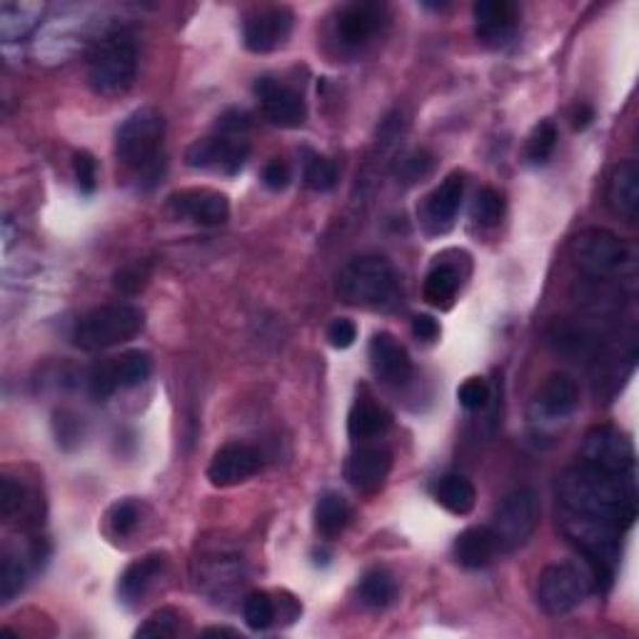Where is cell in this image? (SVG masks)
Instances as JSON below:
<instances>
[{
	"label": "cell",
	"mask_w": 639,
	"mask_h": 639,
	"mask_svg": "<svg viewBox=\"0 0 639 639\" xmlns=\"http://www.w3.org/2000/svg\"><path fill=\"white\" fill-rule=\"evenodd\" d=\"M388 11L380 3H348L335 13L333 40L344 53H358L380 36Z\"/></svg>",
	"instance_id": "obj_9"
},
{
	"label": "cell",
	"mask_w": 639,
	"mask_h": 639,
	"mask_svg": "<svg viewBox=\"0 0 639 639\" xmlns=\"http://www.w3.org/2000/svg\"><path fill=\"white\" fill-rule=\"evenodd\" d=\"M327 340H330L333 348L348 350L358 340V325L352 323V320H348V317L333 320L330 327H327Z\"/></svg>",
	"instance_id": "obj_44"
},
{
	"label": "cell",
	"mask_w": 639,
	"mask_h": 639,
	"mask_svg": "<svg viewBox=\"0 0 639 639\" xmlns=\"http://www.w3.org/2000/svg\"><path fill=\"white\" fill-rule=\"evenodd\" d=\"M305 185L315 192H327L338 185V165L330 158L313 155L305 163Z\"/></svg>",
	"instance_id": "obj_37"
},
{
	"label": "cell",
	"mask_w": 639,
	"mask_h": 639,
	"mask_svg": "<svg viewBox=\"0 0 639 639\" xmlns=\"http://www.w3.org/2000/svg\"><path fill=\"white\" fill-rule=\"evenodd\" d=\"M43 15L40 3H3L0 5V38L5 43L28 38Z\"/></svg>",
	"instance_id": "obj_27"
},
{
	"label": "cell",
	"mask_w": 639,
	"mask_h": 639,
	"mask_svg": "<svg viewBox=\"0 0 639 639\" xmlns=\"http://www.w3.org/2000/svg\"><path fill=\"white\" fill-rule=\"evenodd\" d=\"M338 296L355 308L390 310L402 298L400 275L390 260L380 255L355 258L342 267L338 277Z\"/></svg>",
	"instance_id": "obj_3"
},
{
	"label": "cell",
	"mask_w": 639,
	"mask_h": 639,
	"mask_svg": "<svg viewBox=\"0 0 639 639\" xmlns=\"http://www.w3.org/2000/svg\"><path fill=\"white\" fill-rule=\"evenodd\" d=\"M263 183H265L267 190H275V192L288 188L290 185L288 163H283V160H271V163L263 167Z\"/></svg>",
	"instance_id": "obj_46"
},
{
	"label": "cell",
	"mask_w": 639,
	"mask_h": 639,
	"mask_svg": "<svg viewBox=\"0 0 639 639\" xmlns=\"http://www.w3.org/2000/svg\"><path fill=\"white\" fill-rule=\"evenodd\" d=\"M113 367L121 388H138L153 373V358L146 350H130L121 358H113Z\"/></svg>",
	"instance_id": "obj_31"
},
{
	"label": "cell",
	"mask_w": 639,
	"mask_h": 639,
	"mask_svg": "<svg viewBox=\"0 0 639 639\" xmlns=\"http://www.w3.org/2000/svg\"><path fill=\"white\" fill-rule=\"evenodd\" d=\"M502 552L490 525L469 527L455 540V560L465 569H483Z\"/></svg>",
	"instance_id": "obj_22"
},
{
	"label": "cell",
	"mask_w": 639,
	"mask_h": 639,
	"mask_svg": "<svg viewBox=\"0 0 639 639\" xmlns=\"http://www.w3.org/2000/svg\"><path fill=\"white\" fill-rule=\"evenodd\" d=\"M150 277V263L146 260H136V263L125 265L123 271L115 273V288L125 292V296H136L138 290L146 288Z\"/></svg>",
	"instance_id": "obj_40"
},
{
	"label": "cell",
	"mask_w": 639,
	"mask_h": 639,
	"mask_svg": "<svg viewBox=\"0 0 639 639\" xmlns=\"http://www.w3.org/2000/svg\"><path fill=\"white\" fill-rule=\"evenodd\" d=\"M569 121H572V128H575V130L590 128L592 121H594V108H592V105H587V103H579V105L575 108V111H572Z\"/></svg>",
	"instance_id": "obj_48"
},
{
	"label": "cell",
	"mask_w": 639,
	"mask_h": 639,
	"mask_svg": "<svg viewBox=\"0 0 639 639\" xmlns=\"http://www.w3.org/2000/svg\"><path fill=\"white\" fill-rule=\"evenodd\" d=\"M433 167H435V158L427 153V150H412V153L398 160V165H394V175H398L400 183L415 185V183H423L427 175L433 173Z\"/></svg>",
	"instance_id": "obj_36"
},
{
	"label": "cell",
	"mask_w": 639,
	"mask_h": 639,
	"mask_svg": "<svg viewBox=\"0 0 639 639\" xmlns=\"http://www.w3.org/2000/svg\"><path fill=\"white\" fill-rule=\"evenodd\" d=\"M255 96L260 105H263L265 117L277 128H300L305 123V100H302L298 90L285 86V83L275 78H258Z\"/></svg>",
	"instance_id": "obj_14"
},
{
	"label": "cell",
	"mask_w": 639,
	"mask_h": 639,
	"mask_svg": "<svg viewBox=\"0 0 639 639\" xmlns=\"http://www.w3.org/2000/svg\"><path fill=\"white\" fill-rule=\"evenodd\" d=\"M350 523V504L338 492H325L315 504V529L327 540L342 535Z\"/></svg>",
	"instance_id": "obj_29"
},
{
	"label": "cell",
	"mask_w": 639,
	"mask_h": 639,
	"mask_svg": "<svg viewBox=\"0 0 639 639\" xmlns=\"http://www.w3.org/2000/svg\"><path fill=\"white\" fill-rule=\"evenodd\" d=\"M260 469V455L250 444H225L210 460L208 467V479L210 485L215 487H235L240 483H246L252 475Z\"/></svg>",
	"instance_id": "obj_18"
},
{
	"label": "cell",
	"mask_w": 639,
	"mask_h": 639,
	"mask_svg": "<svg viewBox=\"0 0 639 639\" xmlns=\"http://www.w3.org/2000/svg\"><path fill=\"white\" fill-rule=\"evenodd\" d=\"M250 155V146L238 136H210L196 140L185 153V163L196 171H213L221 175H238Z\"/></svg>",
	"instance_id": "obj_11"
},
{
	"label": "cell",
	"mask_w": 639,
	"mask_h": 639,
	"mask_svg": "<svg viewBox=\"0 0 639 639\" xmlns=\"http://www.w3.org/2000/svg\"><path fill=\"white\" fill-rule=\"evenodd\" d=\"M73 173H75V183H78L80 192H86V196H92L98 188V165H96V158L86 150H80V153H75L73 158Z\"/></svg>",
	"instance_id": "obj_43"
},
{
	"label": "cell",
	"mask_w": 639,
	"mask_h": 639,
	"mask_svg": "<svg viewBox=\"0 0 639 639\" xmlns=\"http://www.w3.org/2000/svg\"><path fill=\"white\" fill-rule=\"evenodd\" d=\"M504 215V198L500 190L494 188H483L477 192L475 205H473V217L479 225H498Z\"/></svg>",
	"instance_id": "obj_38"
},
{
	"label": "cell",
	"mask_w": 639,
	"mask_h": 639,
	"mask_svg": "<svg viewBox=\"0 0 639 639\" xmlns=\"http://www.w3.org/2000/svg\"><path fill=\"white\" fill-rule=\"evenodd\" d=\"M167 210L175 217H185L198 225H223L230 217V203L223 192L210 188H188L167 198Z\"/></svg>",
	"instance_id": "obj_13"
},
{
	"label": "cell",
	"mask_w": 639,
	"mask_h": 639,
	"mask_svg": "<svg viewBox=\"0 0 639 639\" xmlns=\"http://www.w3.org/2000/svg\"><path fill=\"white\" fill-rule=\"evenodd\" d=\"M392 469V452L380 444H363L352 452L348 465H344V477L355 487L358 492L373 494L380 490Z\"/></svg>",
	"instance_id": "obj_16"
},
{
	"label": "cell",
	"mask_w": 639,
	"mask_h": 639,
	"mask_svg": "<svg viewBox=\"0 0 639 639\" xmlns=\"http://www.w3.org/2000/svg\"><path fill=\"white\" fill-rule=\"evenodd\" d=\"M369 365L385 385H405L412 377V360L405 344L390 333H377L369 340Z\"/></svg>",
	"instance_id": "obj_20"
},
{
	"label": "cell",
	"mask_w": 639,
	"mask_h": 639,
	"mask_svg": "<svg viewBox=\"0 0 639 639\" xmlns=\"http://www.w3.org/2000/svg\"><path fill=\"white\" fill-rule=\"evenodd\" d=\"M25 504V490L13 483V479H3V490H0V512H3L5 519H13L18 515L21 508Z\"/></svg>",
	"instance_id": "obj_45"
},
{
	"label": "cell",
	"mask_w": 639,
	"mask_h": 639,
	"mask_svg": "<svg viewBox=\"0 0 639 639\" xmlns=\"http://www.w3.org/2000/svg\"><path fill=\"white\" fill-rule=\"evenodd\" d=\"M25 577H28V572H25L23 560L18 554L5 552L3 565H0V602L8 604L15 600V594H21L25 587Z\"/></svg>",
	"instance_id": "obj_34"
},
{
	"label": "cell",
	"mask_w": 639,
	"mask_h": 639,
	"mask_svg": "<svg viewBox=\"0 0 639 639\" xmlns=\"http://www.w3.org/2000/svg\"><path fill=\"white\" fill-rule=\"evenodd\" d=\"M203 635L205 637H213V635L215 637H225V635L238 637V632H235V629H230V627H208V629H203Z\"/></svg>",
	"instance_id": "obj_49"
},
{
	"label": "cell",
	"mask_w": 639,
	"mask_h": 639,
	"mask_svg": "<svg viewBox=\"0 0 639 639\" xmlns=\"http://www.w3.org/2000/svg\"><path fill=\"white\" fill-rule=\"evenodd\" d=\"M138 75V46L128 30L111 28L96 40L88 55V86L103 98L128 92Z\"/></svg>",
	"instance_id": "obj_2"
},
{
	"label": "cell",
	"mask_w": 639,
	"mask_h": 639,
	"mask_svg": "<svg viewBox=\"0 0 639 639\" xmlns=\"http://www.w3.org/2000/svg\"><path fill=\"white\" fill-rule=\"evenodd\" d=\"M475 36L479 43L490 48H504L517 36L519 8L508 0H483L473 8Z\"/></svg>",
	"instance_id": "obj_15"
},
{
	"label": "cell",
	"mask_w": 639,
	"mask_h": 639,
	"mask_svg": "<svg viewBox=\"0 0 639 639\" xmlns=\"http://www.w3.org/2000/svg\"><path fill=\"white\" fill-rule=\"evenodd\" d=\"M435 500L440 508H444L450 515L465 517L473 512L477 502V490L467 477L462 475H444L435 483Z\"/></svg>",
	"instance_id": "obj_26"
},
{
	"label": "cell",
	"mask_w": 639,
	"mask_h": 639,
	"mask_svg": "<svg viewBox=\"0 0 639 639\" xmlns=\"http://www.w3.org/2000/svg\"><path fill=\"white\" fill-rule=\"evenodd\" d=\"M592 592V579L585 569L577 565H550L542 569L537 579V602L548 615H567L575 607H579Z\"/></svg>",
	"instance_id": "obj_8"
},
{
	"label": "cell",
	"mask_w": 639,
	"mask_h": 639,
	"mask_svg": "<svg viewBox=\"0 0 639 639\" xmlns=\"http://www.w3.org/2000/svg\"><path fill=\"white\" fill-rule=\"evenodd\" d=\"M462 198H465V178L452 173L425 198L423 223L433 233H448L460 213Z\"/></svg>",
	"instance_id": "obj_19"
},
{
	"label": "cell",
	"mask_w": 639,
	"mask_h": 639,
	"mask_svg": "<svg viewBox=\"0 0 639 639\" xmlns=\"http://www.w3.org/2000/svg\"><path fill=\"white\" fill-rule=\"evenodd\" d=\"M90 394L96 400H108L115 390H121V385L115 380V367H113V360H105V363H98L96 367L90 369Z\"/></svg>",
	"instance_id": "obj_41"
},
{
	"label": "cell",
	"mask_w": 639,
	"mask_h": 639,
	"mask_svg": "<svg viewBox=\"0 0 639 639\" xmlns=\"http://www.w3.org/2000/svg\"><path fill=\"white\" fill-rule=\"evenodd\" d=\"M292 11L285 5H271L260 8L252 15H248L246 25H242V40L250 53H271V50L280 48L288 40L292 30Z\"/></svg>",
	"instance_id": "obj_12"
},
{
	"label": "cell",
	"mask_w": 639,
	"mask_h": 639,
	"mask_svg": "<svg viewBox=\"0 0 639 639\" xmlns=\"http://www.w3.org/2000/svg\"><path fill=\"white\" fill-rule=\"evenodd\" d=\"M242 617H246V625L255 632H263L275 622L277 617V607L275 600L263 590L250 592L246 600H242Z\"/></svg>",
	"instance_id": "obj_32"
},
{
	"label": "cell",
	"mask_w": 639,
	"mask_h": 639,
	"mask_svg": "<svg viewBox=\"0 0 639 639\" xmlns=\"http://www.w3.org/2000/svg\"><path fill=\"white\" fill-rule=\"evenodd\" d=\"M460 290V271L452 263H437L425 277L423 292L433 308H450Z\"/></svg>",
	"instance_id": "obj_28"
},
{
	"label": "cell",
	"mask_w": 639,
	"mask_h": 639,
	"mask_svg": "<svg viewBox=\"0 0 639 639\" xmlns=\"http://www.w3.org/2000/svg\"><path fill=\"white\" fill-rule=\"evenodd\" d=\"M458 400L460 405L469 412L485 410L487 402H490V385H487L483 377H469V380L460 385Z\"/></svg>",
	"instance_id": "obj_42"
},
{
	"label": "cell",
	"mask_w": 639,
	"mask_h": 639,
	"mask_svg": "<svg viewBox=\"0 0 639 639\" xmlns=\"http://www.w3.org/2000/svg\"><path fill=\"white\" fill-rule=\"evenodd\" d=\"M165 138V117L155 108H138L133 111L115 133V153L123 165L133 171L158 175V153Z\"/></svg>",
	"instance_id": "obj_5"
},
{
	"label": "cell",
	"mask_w": 639,
	"mask_h": 639,
	"mask_svg": "<svg viewBox=\"0 0 639 639\" xmlns=\"http://www.w3.org/2000/svg\"><path fill=\"white\" fill-rule=\"evenodd\" d=\"M142 327H146V315H142L140 308L125 305V302L100 305L75 323L73 342L80 350L98 352L133 340L138 333H142Z\"/></svg>",
	"instance_id": "obj_4"
},
{
	"label": "cell",
	"mask_w": 639,
	"mask_h": 639,
	"mask_svg": "<svg viewBox=\"0 0 639 639\" xmlns=\"http://www.w3.org/2000/svg\"><path fill=\"white\" fill-rule=\"evenodd\" d=\"M562 529L577 544L594 572V582L607 587L615 577L622 537L637 519L635 473H607L579 462L557 487Z\"/></svg>",
	"instance_id": "obj_1"
},
{
	"label": "cell",
	"mask_w": 639,
	"mask_h": 639,
	"mask_svg": "<svg viewBox=\"0 0 639 639\" xmlns=\"http://www.w3.org/2000/svg\"><path fill=\"white\" fill-rule=\"evenodd\" d=\"M579 462L607 469V473H635V448L625 433L612 425L592 427L585 435Z\"/></svg>",
	"instance_id": "obj_10"
},
{
	"label": "cell",
	"mask_w": 639,
	"mask_h": 639,
	"mask_svg": "<svg viewBox=\"0 0 639 639\" xmlns=\"http://www.w3.org/2000/svg\"><path fill=\"white\" fill-rule=\"evenodd\" d=\"M183 632V615L175 607H160L138 627V637H178Z\"/></svg>",
	"instance_id": "obj_35"
},
{
	"label": "cell",
	"mask_w": 639,
	"mask_h": 639,
	"mask_svg": "<svg viewBox=\"0 0 639 639\" xmlns=\"http://www.w3.org/2000/svg\"><path fill=\"white\" fill-rule=\"evenodd\" d=\"M540 525V498L529 487L512 490L492 515V532L498 535L502 552L517 550L535 535Z\"/></svg>",
	"instance_id": "obj_7"
},
{
	"label": "cell",
	"mask_w": 639,
	"mask_h": 639,
	"mask_svg": "<svg viewBox=\"0 0 639 639\" xmlns=\"http://www.w3.org/2000/svg\"><path fill=\"white\" fill-rule=\"evenodd\" d=\"M579 405V385L575 377L565 373H554L542 383L540 392L532 402V412L537 423H562Z\"/></svg>",
	"instance_id": "obj_17"
},
{
	"label": "cell",
	"mask_w": 639,
	"mask_h": 639,
	"mask_svg": "<svg viewBox=\"0 0 639 639\" xmlns=\"http://www.w3.org/2000/svg\"><path fill=\"white\" fill-rule=\"evenodd\" d=\"M572 260L592 280L627 275L637 265V250L615 233L604 228H590L579 233L572 242Z\"/></svg>",
	"instance_id": "obj_6"
},
{
	"label": "cell",
	"mask_w": 639,
	"mask_h": 639,
	"mask_svg": "<svg viewBox=\"0 0 639 639\" xmlns=\"http://www.w3.org/2000/svg\"><path fill=\"white\" fill-rule=\"evenodd\" d=\"M607 203L617 215L627 217L629 223L639 215V165L635 160L619 163L610 175L607 183Z\"/></svg>",
	"instance_id": "obj_23"
},
{
	"label": "cell",
	"mask_w": 639,
	"mask_h": 639,
	"mask_svg": "<svg viewBox=\"0 0 639 639\" xmlns=\"http://www.w3.org/2000/svg\"><path fill=\"white\" fill-rule=\"evenodd\" d=\"M358 594H360V602H363L365 607L385 610V607H390V604L394 602V597H398V582H394V577L390 575L388 569H383V567L367 569L358 585Z\"/></svg>",
	"instance_id": "obj_30"
},
{
	"label": "cell",
	"mask_w": 639,
	"mask_h": 639,
	"mask_svg": "<svg viewBox=\"0 0 639 639\" xmlns=\"http://www.w3.org/2000/svg\"><path fill=\"white\" fill-rule=\"evenodd\" d=\"M140 523V508L133 500L115 502L111 510H108V527L115 537L130 535L133 529Z\"/></svg>",
	"instance_id": "obj_39"
},
{
	"label": "cell",
	"mask_w": 639,
	"mask_h": 639,
	"mask_svg": "<svg viewBox=\"0 0 639 639\" xmlns=\"http://www.w3.org/2000/svg\"><path fill=\"white\" fill-rule=\"evenodd\" d=\"M554 148H557V128H554L552 121H542L532 133H529L525 155L529 163L540 165V163H548L554 153Z\"/></svg>",
	"instance_id": "obj_33"
},
{
	"label": "cell",
	"mask_w": 639,
	"mask_h": 639,
	"mask_svg": "<svg viewBox=\"0 0 639 639\" xmlns=\"http://www.w3.org/2000/svg\"><path fill=\"white\" fill-rule=\"evenodd\" d=\"M390 412L369 398H360L355 405H352L348 417V433L355 442L377 440V437H383L390 430Z\"/></svg>",
	"instance_id": "obj_25"
},
{
	"label": "cell",
	"mask_w": 639,
	"mask_h": 639,
	"mask_svg": "<svg viewBox=\"0 0 639 639\" xmlns=\"http://www.w3.org/2000/svg\"><path fill=\"white\" fill-rule=\"evenodd\" d=\"M412 335L423 342H435L440 338V325H437V320L433 315H417L412 320Z\"/></svg>",
	"instance_id": "obj_47"
},
{
	"label": "cell",
	"mask_w": 639,
	"mask_h": 639,
	"mask_svg": "<svg viewBox=\"0 0 639 639\" xmlns=\"http://www.w3.org/2000/svg\"><path fill=\"white\" fill-rule=\"evenodd\" d=\"M88 30V21L78 15H58L46 25L43 36L38 40V58H48V63H58L78 50Z\"/></svg>",
	"instance_id": "obj_21"
},
{
	"label": "cell",
	"mask_w": 639,
	"mask_h": 639,
	"mask_svg": "<svg viewBox=\"0 0 639 639\" xmlns=\"http://www.w3.org/2000/svg\"><path fill=\"white\" fill-rule=\"evenodd\" d=\"M163 567H165V557L158 552L130 562L121 575V579H117V597H121L125 604L140 602L150 587H153L155 579L163 575Z\"/></svg>",
	"instance_id": "obj_24"
}]
</instances>
